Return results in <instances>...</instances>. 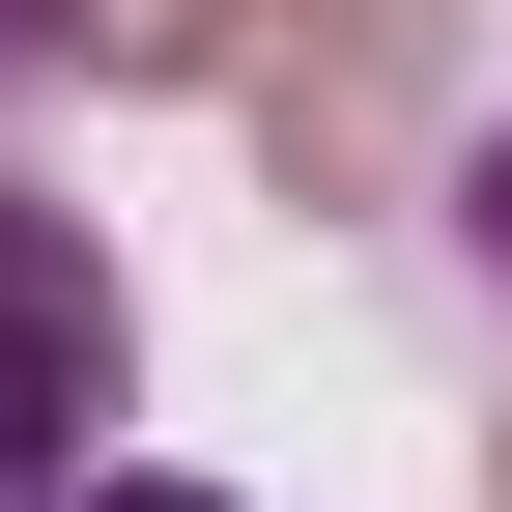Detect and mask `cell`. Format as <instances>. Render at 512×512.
<instances>
[{
  "mask_svg": "<svg viewBox=\"0 0 512 512\" xmlns=\"http://www.w3.org/2000/svg\"><path fill=\"white\" fill-rule=\"evenodd\" d=\"M57 57H86V86H228L256 0H57Z\"/></svg>",
  "mask_w": 512,
  "mask_h": 512,
  "instance_id": "7a4b0ae2",
  "label": "cell"
},
{
  "mask_svg": "<svg viewBox=\"0 0 512 512\" xmlns=\"http://www.w3.org/2000/svg\"><path fill=\"white\" fill-rule=\"evenodd\" d=\"M29 512H228V484H29Z\"/></svg>",
  "mask_w": 512,
  "mask_h": 512,
  "instance_id": "5b68a950",
  "label": "cell"
},
{
  "mask_svg": "<svg viewBox=\"0 0 512 512\" xmlns=\"http://www.w3.org/2000/svg\"><path fill=\"white\" fill-rule=\"evenodd\" d=\"M313 29H370V57H427V29H456V0H313Z\"/></svg>",
  "mask_w": 512,
  "mask_h": 512,
  "instance_id": "277c9868",
  "label": "cell"
},
{
  "mask_svg": "<svg viewBox=\"0 0 512 512\" xmlns=\"http://www.w3.org/2000/svg\"><path fill=\"white\" fill-rule=\"evenodd\" d=\"M29 57H57V0H0V86H29Z\"/></svg>",
  "mask_w": 512,
  "mask_h": 512,
  "instance_id": "8992f818",
  "label": "cell"
},
{
  "mask_svg": "<svg viewBox=\"0 0 512 512\" xmlns=\"http://www.w3.org/2000/svg\"><path fill=\"white\" fill-rule=\"evenodd\" d=\"M114 399H143V285H114L86 200H0V512L114 484Z\"/></svg>",
  "mask_w": 512,
  "mask_h": 512,
  "instance_id": "6da1fadb",
  "label": "cell"
},
{
  "mask_svg": "<svg viewBox=\"0 0 512 512\" xmlns=\"http://www.w3.org/2000/svg\"><path fill=\"white\" fill-rule=\"evenodd\" d=\"M484 512H512V456H484Z\"/></svg>",
  "mask_w": 512,
  "mask_h": 512,
  "instance_id": "52a82bcc",
  "label": "cell"
},
{
  "mask_svg": "<svg viewBox=\"0 0 512 512\" xmlns=\"http://www.w3.org/2000/svg\"><path fill=\"white\" fill-rule=\"evenodd\" d=\"M456 256H484V285H512V114H484V143H456Z\"/></svg>",
  "mask_w": 512,
  "mask_h": 512,
  "instance_id": "3957f363",
  "label": "cell"
}]
</instances>
